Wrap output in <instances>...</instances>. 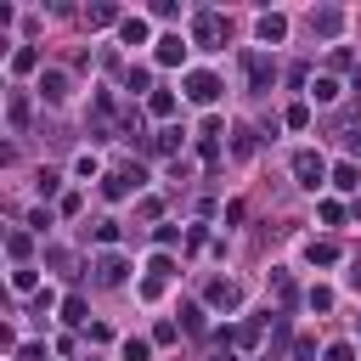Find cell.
Instances as JSON below:
<instances>
[{"label": "cell", "instance_id": "6da1fadb", "mask_svg": "<svg viewBox=\"0 0 361 361\" xmlns=\"http://www.w3.org/2000/svg\"><path fill=\"white\" fill-rule=\"evenodd\" d=\"M141 192V169H113V175H102V197L107 203H124V197H135Z\"/></svg>", "mask_w": 361, "mask_h": 361}, {"label": "cell", "instance_id": "7a4b0ae2", "mask_svg": "<svg viewBox=\"0 0 361 361\" xmlns=\"http://www.w3.org/2000/svg\"><path fill=\"white\" fill-rule=\"evenodd\" d=\"M293 175H299L305 192H316V186L327 180V158H322V152H299V158H293Z\"/></svg>", "mask_w": 361, "mask_h": 361}, {"label": "cell", "instance_id": "3957f363", "mask_svg": "<svg viewBox=\"0 0 361 361\" xmlns=\"http://www.w3.org/2000/svg\"><path fill=\"white\" fill-rule=\"evenodd\" d=\"M186 96H192V102H197V107H209V102H214V96H220V79H214V73H203V68H197V73H186Z\"/></svg>", "mask_w": 361, "mask_h": 361}, {"label": "cell", "instance_id": "277c9868", "mask_svg": "<svg viewBox=\"0 0 361 361\" xmlns=\"http://www.w3.org/2000/svg\"><path fill=\"white\" fill-rule=\"evenodd\" d=\"M237 299H243V288H237L231 276H214V282H209V305H214V310H237Z\"/></svg>", "mask_w": 361, "mask_h": 361}, {"label": "cell", "instance_id": "5b68a950", "mask_svg": "<svg viewBox=\"0 0 361 361\" xmlns=\"http://www.w3.org/2000/svg\"><path fill=\"white\" fill-rule=\"evenodd\" d=\"M282 34H288V17L282 11H265L259 17V45H282Z\"/></svg>", "mask_w": 361, "mask_h": 361}, {"label": "cell", "instance_id": "8992f818", "mask_svg": "<svg viewBox=\"0 0 361 361\" xmlns=\"http://www.w3.org/2000/svg\"><path fill=\"white\" fill-rule=\"evenodd\" d=\"M192 34H197V45H209V51H214V45H220V17L197 11V17H192Z\"/></svg>", "mask_w": 361, "mask_h": 361}, {"label": "cell", "instance_id": "52a82bcc", "mask_svg": "<svg viewBox=\"0 0 361 361\" xmlns=\"http://www.w3.org/2000/svg\"><path fill=\"white\" fill-rule=\"evenodd\" d=\"M243 68H248V85H254V90H265V85H271V79H276V68H271V62H265V56H254V51H248V56H243Z\"/></svg>", "mask_w": 361, "mask_h": 361}, {"label": "cell", "instance_id": "ba28073f", "mask_svg": "<svg viewBox=\"0 0 361 361\" xmlns=\"http://www.w3.org/2000/svg\"><path fill=\"white\" fill-rule=\"evenodd\" d=\"M39 96H45V102H62V96H68V73H62V68H45V73H39Z\"/></svg>", "mask_w": 361, "mask_h": 361}, {"label": "cell", "instance_id": "9c48e42d", "mask_svg": "<svg viewBox=\"0 0 361 361\" xmlns=\"http://www.w3.org/2000/svg\"><path fill=\"white\" fill-rule=\"evenodd\" d=\"M158 62H164V68L186 62V45H180V34H164V39H158Z\"/></svg>", "mask_w": 361, "mask_h": 361}, {"label": "cell", "instance_id": "30bf717a", "mask_svg": "<svg viewBox=\"0 0 361 361\" xmlns=\"http://www.w3.org/2000/svg\"><path fill=\"white\" fill-rule=\"evenodd\" d=\"M118 39L124 45H147V17H124L118 23Z\"/></svg>", "mask_w": 361, "mask_h": 361}, {"label": "cell", "instance_id": "8fae6325", "mask_svg": "<svg viewBox=\"0 0 361 361\" xmlns=\"http://www.w3.org/2000/svg\"><path fill=\"white\" fill-rule=\"evenodd\" d=\"M305 259L310 265H333L338 259V243H305Z\"/></svg>", "mask_w": 361, "mask_h": 361}, {"label": "cell", "instance_id": "7c38bea8", "mask_svg": "<svg viewBox=\"0 0 361 361\" xmlns=\"http://www.w3.org/2000/svg\"><path fill=\"white\" fill-rule=\"evenodd\" d=\"M96 276H102L107 288H113V282H124V259H118V254H102V265H96Z\"/></svg>", "mask_w": 361, "mask_h": 361}, {"label": "cell", "instance_id": "4fadbf2b", "mask_svg": "<svg viewBox=\"0 0 361 361\" xmlns=\"http://www.w3.org/2000/svg\"><path fill=\"white\" fill-rule=\"evenodd\" d=\"M147 113H152V118H169V113H175V96H169V90H152V96H147Z\"/></svg>", "mask_w": 361, "mask_h": 361}, {"label": "cell", "instance_id": "5bb4252c", "mask_svg": "<svg viewBox=\"0 0 361 361\" xmlns=\"http://www.w3.org/2000/svg\"><path fill=\"white\" fill-rule=\"evenodd\" d=\"M333 186H338V192H355V186H361V169H355V164H338V169H333Z\"/></svg>", "mask_w": 361, "mask_h": 361}, {"label": "cell", "instance_id": "9a60e30c", "mask_svg": "<svg viewBox=\"0 0 361 361\" xmlns=\"http://www.w3.org/2000/svg\"><path fill=\"white\" fill-rule=\"evenodd\" d=\"M85 23H90V28H107V23H118V6H90V11H85Z\"/></svg>", "mask_w": 361, "mask_h": 361}, {"label": "cell", "instance_id": "2e32d148", "mask_svg": "<svg viewBox=\"0 0 361 361\" xmlns=\"http://www.w3.org/2000/svg\"><path fill=\"white\" fill-rule=\"evenodd\" d=\"M34 282H39V271H34V265H17V271H11V288H17V293H28Z\"/></svg>", "mask_w": 361, "mask_h": 361}, {"label": "cell", "instance_id": "e0dca14e", "mask_svg": "<svg viewBox=\"0 0 361 361\" xmlns=\"http://www.w3.org/2000/svg\"><path fill=\"white\" fill-rule=\"evenodd\" d=\"M310 96H316V102H338V79H316Z\"/></svg>", "mask_w": 361, "mask_h": 361}, {"label": "cell", "instance_id": "ac0fdd59", "mask_svg": "<svg viewBox=\"0 0 361 361\" xmlns=\"http://www.w3.org/2000/svg\"><path fill=\"white\" fill-rule=\"evenodd\" d=\"M96 243L113 248V243H118V220H96Z\"/></svg>", "mask_w": 361, "mask_h": 361}, {"label": "cell", "instance_id": "d6986e66", "mask_svg": "<svg viewBox=\"0 0 361 361\" xmlns=\"http://www.w3.org/2000/svg\"><path fill=\"white\" fill-rule=\"evenodd\" d=\"M305 305H310V310H333V288H310Z\"/></svg>", "mask_w": 361, "mask_h": 361}, {"label": "cell", "instance_id": "ffe728a7", "mask_svg": "<svg viewBox=\"0 0 361 361\" xmlns=\"http://www.w3.org/2000/svg\"><path fill=\"white\" fill-rule=\"evenodd\" d=\"M147 355H152L147 338H124V361H147Z\"/></svg>", "mask_w": 361, "mask_h": 361}, {"label": "cell", "instance_id": "44dd1931", "mask_svg": "<svg viewBox=\"0 0 361 361\" xmlns=\"http://www.w3.org/2000/svg\"><path fill=\"white\" fill-rule=\"evenodd\" d=\"M11 68H17V73H34V68H39V51H17Z\"/></svg>", "mask_w": 361, "mask_h": 361}, {"label": "cell", "instance_id": "7402d4cb", "mask_svg": "<svg viewBox=\"0 0 361 361\" xmlns=\"http://www.w3.org/2000/svg\"><path fill=\"white\" fill-rule=\"evenodd\" d=\"M147 79H152V73H147V68H130V73H124V85H130V90H135V96H141V90H147ZM147 96H152V90H147Z\"/></svg>", "mask_w": 361, "mask_h": 361}, {"label": "cell", "instance_id": "603a6c76", "mask_svg": "<svg viewBox=\"0 0 361 361\" xmlns=\"http://www.w3.org/2000/svg\"><path fill=\"white\" fill-rule=\"evenodd\" d=\"M147 271L164 282V276H175V259H169V254H152V265H147Z\"/></svg>", "mask_w": 361, "mask_h": 361}, {"label": "cell", "instance_id": "cb8c5ba5", "mask_svg": "<svg viewBox=\"0 0 361 361\" xmlns=\"http://www.w3.org/2000/svg\"><path fill=\"white\" fill-rule=\"evenodd\" d=\"M338 23H344L338 11H322V17H316V34H338Z\"/></svg>", "mask_w": 361, "mask_h": 361}, {"label": "cell", "instance_id": "d4e9b609", "mask_svg": "<svg viewBox=\"0 0 361 361\" xmlns=\"http://www.w3.org/2000/svg\"><path fill=\"white\" fill-rule=\"evenodd\" d=\"M6 113H11V124H17V130L28 124V102H23V96H11V107H6Z\"/></svg>", "mask_w": 361, "mask_h": 361}, {"label": "cell", "instance_id": "484cf974", "mask_svg": "<svg viewBox=\"0 0 361 361\" xmlns=\"http://www.w3.org/2000/svg\"><path fill=\"white\" fill-rule=\"evenodd\" d=\"M288 124H293V130H305V124H310V107H305V102H293V107H288Z\"/></svg>", "mask_w": 361, "mask_h": 361}, {"label": "cell", "instance_id": "4316f807", "mask_svg": "<svg viewBox=\"0 0 361 361\" xmlns=\"http://www.w3.org/2000/svg\"><path fill=\"white\" fill-rule=\"evenodd\" d=\"M175 141H180V130H158V135H152V152H169Z\"/></svg>", "mask_w": 361, "mask_h": 361}, {"label": "cell", "instance_id": "83f0119b", "mask_svg": "<svg viewBox=\"0 0 361 361\" xmlns=\"http://www.w3.org/2000/svg\"><path fill=\"white\" fill-rule=\"evenodd\" d=\"M96 169H102L96 152H79V158H73V175H96Z\"/></svg>", "mask_w": 361, "mask_h": 361}, {"label": "cell", "instance_id": "f1b7e54d", "mask_svg": "<svg viewBox=\"0 0 361 361\" xmlns=\"http://www.w3.org/2000/svg\"><path fill=\"white\" fill-rule=\"evenodd\" d=\"M62 316H68V322H85V299H79V293H73V299H62Z\"/></svg>", "mask_w": 361, "mask_h": 361}, {"label": "cell", "instance_id": "f546056e", "mask_svg": "<svg viewBox=\"0 0 361 361\" xmlns=\"http://www.w3.org/2000/svg\"><path fill=\"white\" fill-rule=\"evenodd\" d=\"M293 361H316V338H293Z\"/></svg>", "mask_w": 361, "mask_h": 361}, {"label": "cell", "instance_id": "4dcf8cb0", "mask_svg": "<svg viewBox=\"0 0 361 361\" xmlns=\"http://www.w3.org/2000/svg\"><path fill=\"white\" fill-rule=\"evenodd\" d=\"M231 152H237V158H248V152H254V135H248V130H237V141H231Z\"/></svg>", "mask_w": 361, "mask_h": 361}, {"label": "cell", "instance_id": "1f68e13d", "mask_svg": "<svg viewBox=\"0 0 361 361\" xmlns=\"http://www.w3.org/2000/svg\"><path fill=\"white\" fill-rule=\"evenodd\" d=\"M6 248H11V259H23V254H28V237H23V231H11V237H6Z\"/></svg>", "mask_w": 361, "mask_h": 361}, {"label": "cell", "instance_id": "d6a6232c", "mask_svg": "<svg viewBox=\"0 0 361 361\" xmlns=\"http://www.w3.org/2000/svg\"><path fill=\"white\" fill-rule=\"evenodd\" d=\"M322 361H355V350H350V344H327V355H322Z\"/></svg>", "mask_w": 361, "mask_h": 361}, {"label": "cell", "instance_id": "836d02e7", "mask_svg": "<svg viewBox=\"0 0 361 361\" xmlns=\"http://www.w3.org/2000/svg\"><path fill=\"white\" fill-rule=\"evenodd\" d=\"M350 152H355V158H361V130H350Z\"/></svg>", "mask_w": 361, "mask_h": 361}, {"label": "cell", "instance_id": "e575fe53", "mask_svg": "<svg viewBox=\"0 0 361 361\" xmlns=\"http://www.w3.org/2000/svg\"><path fill=\"white\" fill-rule=\"evenodd\" d=\"M350 288H355V293H361V265H355V271H350Z\"/></svg>", "mask_w": 361, "mask_h": 361}]
</instances>
